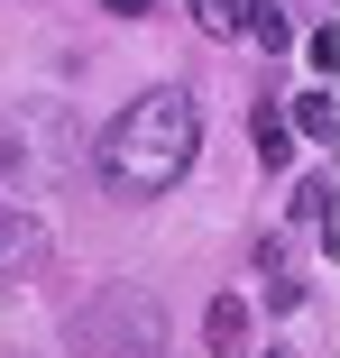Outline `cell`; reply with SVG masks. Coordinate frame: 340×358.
I'll use <instances>...</instances> for the list:
<instances>
[{"label": "cell", "instance_id": "1", "mask_svg": "<svg viewBox=\"0 0 340 358\" xmlns=\"http://www.w3.org/2000/svg\"><path fill=\"white\" fill-rule=\"evenodd\" d=\"M193 157H202V110H193V92H175V83L139 92V101L101 129V175H111V193H166V184H184Z\"/></svg>", "mask_w": 340, "mask_h": 358}, {"label": "cell", "instance_id": "2", "mask_svg": "<svg viewBox=\"0 0 340 358\" xmlns=\"http://www.w3.org/2000/svg\"><path fill=\"white\" fill-rule=\"evenodd\" d=\"M74 358H166V313L139 285H101L74 313Z\"/></svg>", "mask_w": 340, "mask_h": 358}, {"label": "cell", "instance_id": "3", "mask_svg": "<svg viewBox=\"0 0 340 358\" xmlns=\"http://www.w3.org/2000/svg\"><path fill=\"white\" fill-rule=\"evenodd\" d=\"M64 157H74V120H64V110L28 101V110L0 120V175H10V184H55Z\"/></svg>", "mask_w": 340, "mask_h": 358}, {"label": "cell", "instance_id": "4", "mask_svg": "<svg viewBox=\"0 0 340 358\" xmlns=\"http://www.w3.org/2000/svg\"><path fill=\"white\" fill-rule=\"evenodd\" d=\"M46 266V221H28V211H0V294L10 285H28Z\"/></svg>", "mask_w": 340, "mask_h": 358}, {"label": "cell", "instance_id": "5", "mask_svg": "<svg viewBox=\"0 0 340 358\" xmlns=\"http://www.w3.org/2000/svg\"><path fill=\"white\" fill-rule=\"evenodd\" d=\"M202 349H212V358H239V349H248V303H239V294H221V303H212V322H202Z\"/></svg>", "mask_w": 340, "mask_h": 358}, {"label": "cell", "instance_id": "6", "mask_svg": "<svg viewBox=\"0 0 340 358\" xmlns=\"http://www.w3.org/2000/svg\"><path fill=\"white\" fill-rule=\"evenodd\" d=\"M193 28L202 37H239L248 28V0H193Z\"/></svg>", "mask_w": 340, "mask_h": 358}, {"label": "cell", "instance_id": "7", "mask_svg": "<svg viewBox=\"0 0 340 358\" xmlns=\"http://www.w3.org/2000/svg\"><path fill=\"white\" fill-rule=\"evenodd\" d=\"M295 211H304V230H313V239H331V175H304Z\"/></svg>", "mask_w": 340, "mask_h": 358}, {"label": "cell", "instance_id": "8", "mask_svg": "<svg viewBox=\"0 0 340 358\" xmlns=\"http://www.w3.org/2000/svg\"><path fill=\"white\" fill-rule=\"evenodd\" d=\"M257 157H267V166H285V157H295V129H285V110H276V101L257 110Z\"/></svg>", "mask_w": 340, "mask_h": 358}, {"label": "cell", "instance_id": "9", "mask_svg": "<svg viewBox=\"0 0 340 358\" xmlns=\"http://www.w3.org/2000/svg\"><path fill=\"white\" fill-rule=\"evenodd\" d=\"M285 129H304V138H331V129H340V110H331V92H304Z\"/></svg>", "mask_w": 340, "mask_h": 358}, {"label": "cell", "instance_id": "10", "mask_svg": "<svg viewBox=\"0 0 340 358\" xmlns=\"http://www.w3.org/2000/svg\"><path fill=\"white\" fill-rule=\"evenodd\" d=\"M239 37H257V46H285L295 28H285V10H257V0H248V28H239Z\"/></svg>", "mask_w": 340, "mask_h": 358}, {"label": "cell", "instance_id": "11", "mask_svg": "<svg viewBox=\"0 0 340 358\" xmlns=\"http://www.w3.org/2000/svg\"><path fill=\"white\" fill-rule=\"evenodd\" d=\"M111 10H120V19H139V10H148V0H111Z\"/></svg>", "mask_w": 340, "mask_h": 358}]
</instances>
